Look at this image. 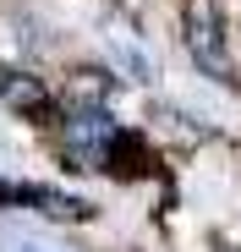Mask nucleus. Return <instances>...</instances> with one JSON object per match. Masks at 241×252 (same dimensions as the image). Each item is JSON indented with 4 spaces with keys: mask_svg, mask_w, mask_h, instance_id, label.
Segmentation results:
<instances>
[{
    "mask_svg": "<svg viewBox=\"0 0 241 252\" xmlns=\"http://www.w3.org/2000/svg\"><path fill=\"white\" fill-rule=\"evenodd\" d=\"M110 88H115V77H110V71H77V77H71V88H66V104H71V110L104 104Z\"/></svg>",
    "mask_w": 241,
    "mask_h": 252,
    "instance_id": "5",
    "label": "nucleus"
},
{
    "mask_svg": "<svg viewBox=\"0 0 241 252\" xmlns=\"http://www.w3.org/2000/svg\"><path fill=\"white\" fill-rule=\"evenodd\" d=\"M115 132H120V126L110 121V110H104V104H88V110H71V115H66L60 143H66V154H71L77 170H104Z\"/></svg>",
    "mask_w": 241,
    "mask_h": 252,
    "instance_id": "2",
    "label": "nucleus"
},
{
    "mask_svg": "<svg viewBox=\"0 0 241 252\" xmlns=\"http://www.w3.org/2000/svg\"><path fill=\"white\" fill-rule=\"evenodd\" d=\"M0 208H22V214H44V220H93L88 197H71L44 181H0Z\"/></svg>",
    "mask_w": 241,
    "mask_h": 252,
    "instance_id": "3",
    "label": "nucleus"
},
{
    "mask_svg": "<svg viewBox=\"0 0 241 252\" xmlns=\"http://www.w3.org/2000/svg\"><path fill=\"white\" fill-rule=\"evenodd\" d=\"M181 44L192 55V66L214 77V82H236V61H230V38H225V11L219 0H181Z\"/></svg>",
    "mask_w": 241,
    "mask_h": 252,
    "instance_id": "1",
    "label": "nucleus"
},
{
    "mask_svg": "<svg viewBox=\"0 0 241 252\" xmlns=\"http://www.w3.org/2000/svg\"><path fill=\"white\" fill-rule=\"evenodd\" d=\"M0 104L17 110L22 121H50V115H55L50 88H44L33 71H17V66H0Z\"/></svg>",
    "mask_w": 241,
    "mask_h": 252,
    "instance_id": "4",
    "label": "nucleus"
}]
</instances>
